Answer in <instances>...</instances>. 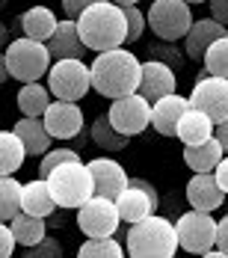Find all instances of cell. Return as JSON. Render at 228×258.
<instances>
[{
	"instance_id": "6da1fadb",
	"label": "cell",
	"mask_w": 228,
	"mask_h": 258,
	"mask_svg": "<svg viewBox=\"0 0 228 258\" xmlns=\"http://www.w3.org/2000/svg\"><path fill=\"white\" fill-rule=\"evenodd\" d=\"M139 69H142V59L136 53H130L127 48H116V51L95 53V62L89 66V75H92V86H95L98 95L122 98V95L136 92Z\"/></svg>"
},
{
	"instance_id": "7a4b0ae2",
	"label": "cell",
	"mask_w": 228,
	"mask_h": 258,
	"mask_svg": "<svg viewBox=\"0 0 228 258\" xmlns=\"http://www.w3.org/2000/svg\"><path fill=\"white\" fill-rule=\"evenodd\" d=\"M77 33H80L86 51L104 53V51L122 48L125 39H127L122 6H116V3H110V0L92 3L89 9L80 12V18H77Z\"/></svg>"
},
{
	"instance_id": "3957f363",
	"label": "cell",
	"mask_w": 228,
	"mask_h": 258,
	"mask_svg": "<svg viewBox=\"0 0 228 258\" xmlns=\"http://www.w3.org/2000/svg\"><path fill=\"white\" fill-rule=\"evenodd\" d=\"M125 252L127 258H175V223L160 217V214H151L139 223H130L125 237Z\"/></svg>"
},
{
	"instance_id": "277c9868",
	"label": "cell",
	"mask_w": 228,
	"mask_h": 258,
	"mask_svg": "<svg viewBox=\"0 0 228 258\" xmlns=\"http://www.w3.org/2000/svg\"><path fill=\"white\" fill-rule=\"evenodd\" d=\"M45 181L51 187V196H53V202H56V208H62V211H77L83 202H89L95 196L92 175H89V169H86L83 160L56 166V169H51V175Z\"/></svg>"
},
{
	"instance_id": "5b68a950",
	"label": "cell",
	"mask_w": 228,
	"mask_h": 258,
	"mask_svg": "<svg viewBox=\"0 0 228 258\" xmlns=\"http://www.w3.org/2000/svg\"><path fill=\"white\" fill-rule=\"evenodd\" d=\"M6 69H9V78L21 80V83H36V80L42 78V75H48V69H51L53 56L48 51V45L45 42H33V39H12L9 45H6Z\"/></svg>"
},
{
	"instance_id": "8992f818",
	"label": "cell",
	"mask_w": 228,
	"mask_h": 258,
	"mask_svg": "<svg viewBox=\"0 0 228 258\" xmlns=\"http://www.w3.org/2000/svg\"><path fill=\"white\" fill-rule=\"evenodd\" d=\"M48 89L56 101H80L92 89V75L83 59H53L48 69Z\"/></svg>"
},
{
	"instance_id": "52a82bcc",
	"label": "cell",
	"mask_w": 228,
	"mask_h": 258,
	"mask_svg": "<svg viewBox=\"0 0 228 258\" xmlns=\"http://www.w3.org/2000/svg\"><path fill=\"white\" fill-rule=\"evenodd\" d=\"M193 12L184 0H154L145 12V24L151 27V33L160 42H178L187 36V30L193 24Z\"/></svg>"
},
{
	"instance_id": "ba28073f",
	"label": "cell",
	"mask_w": 228,
	"mask_h": 258,
	"mask_svg": "<svg viewBox=\"0 0 228 258\" xmlns=\"http://www.w3.org/2000/svg\"><path fill=\"white\" fill-rule=\"evenodd\" d=\"M175 234H178V249L190 252V255H204L207 249L216 246V220L213 214L204 211H187L175 220Z\"/></svg>"
},
{
	"instance_id": "9c48e42d",
	"label": "cell",
	"mask_w": 228,
	"mask_h": 258,
	"mask_svg": "<svg viewBox=\"0 0 228 258\" xmlns=\"http://www.w3.org/2000/svg\"><path fill=\"white\" fill-rule=\"evenodd\" d=\"M107 119H110V125L119 131L122 137L130 140V137L148 131V125H151V101H145L139 92L113 98L110 110H107Z\"/></svg>"
},
{
	"instance_id": "30bf717a",
	"label": "cell",
	"mask_w": 228,
	"mask_h": 258,
	"mask_svg": "<svg viewBox=\"0 0 228 258\" xmlns=\"http://www.w3.org/2000/svg\"><path fill=\"white\" fill-rule=\"evenodd\" d=\"M119 208L113 199H104V196H92L89 202L77 208V226L86 237H113L119 232Z\"/></svg>"
},
{
	"instance_id": "8fae6325",
	"label": "cell",
	"mask_w": 228,
	"mask_h": 258,
	"mask_svg": "<svg viewBox=\"0 0 228 258\" xmlns=\"http://www.w3.org/2000/svg\"><path fill=\"white\" fill-rule=\"evenodd\" d=\"M113 202H116V208H119L122 223H139V220L157 214L160 196H157V190H154L145 178H130L127 187L113 199Z\"/></svg>"
},
{
	"instance_id": "7c38bea8",
	"label": "cell",
	"mask_w": 228,
	"mask_h": 258,
	"mask_svg": "<svg viewBox=\"0 0 228 258\" xmlns=\"http://www.w3.org/2000/svg\"><path fill=\"white\" fill-rule=\"evenodd\" d=\"M190 107L202 110L213 125H219L222 119H228V80L210 78V75L199 78L190 92Z\"/></svg>"
},
{
	"instance_id": "4fadbf2b",
	"label": "cell",
	"mask_w": 228,
	"mask_h": 258,
	"mask_svg": "<svg viewBox=\"0 0 228 258\" xmlns=\"http://www.w3.org/2000/svg\"><path fill=\"white\" fill-rule=\"evenodd\" d=\"M42 122L51 140H74L83 134V110L74 101H51Z\"/></svg>"
},
{
	"instance_id": "5bb4252c",
	"label": "cell",
	"mask_w": 228,
	"mask_h": 258,
	"mask_svg": "<svg viewBox=\"0 0 228 258\" xmlns=\"http://www.w3.org/2000/svg\"><path fill=\"white\" fill-rule=\"evenodd\" d=\"M175 89H178V75L169 66H163V62H157V59H145V62H142L136 92H139L145 101L154 104V101H160V98H166V95H172Z\"/></svg>"
},
{
	"instance_id": "9a60e30c",
	"label": "cell",
	"mask_w": 228,
	"mask_h": 258,
	"mask_svg": "<svg viewBox=\"0 0 228 258\" xmlns=\"http://www.w3.org/2000/svg\"><path fill=\"white\" fill-rule=\"evenodd\" d=\"M89 175H92V187H95V196H104V199H116L122 190L127 187V172L125 166L113 157H95L86 163Z\"/></svg>"
},
{
	"instance_id": "2e32d148",
	"label": "cell",
	"mask_w": 228,
	"mask_h": 258,
	"mask_svg": "<svg viewBox=\"0 0 228 258\" xmlns=\"http://www.w3.org/2000/svg\"><path fill=\"white\" fill-rule=\"evenodd\" d=\"M187 202H190L193 211H204V214H213L216 208H222L225 193L219 190L213 172H196L190 178V184H187Z\"/></svg>"
},
{
	"instance_id": "e0dca14e",
	"label": "cell",
	"mask_w": 228,
	"mask_h": 258,
	"mask_svg": "<svg viewBox=\"0 0 228 258\" xmlns=\"http://www.w3.org/2000/svg\"><path fill=\"white\" fill-rule=\"evenodd\" d=\"M190 110V98H184V95H166V98H160V101L151 104V128L157 134H163V137H175V128L178 122H181V116Z\"/></svg>"
},
{
	"instance_id": "ac0fdd59",
	"label": "cell",
	"mask_w": 228,
	"mask_h": 258,
	"mask_svg": "<svg viewBox=\"0 0 228 258\" xmlns=\"http://www.w3.org/2000/svg\"><path fill=\"white\" fill-rule=\"evenodd\" d=\"M228 36V30L222 24H216L213 18H199V21H193L190 30H187V36H184V51L190 59H202L204 51L216 42V39H222Z\"/></svg>"
},
{
	"instance_id": "d6986e66",
	"label": "cell",
	"mask_w": 228,
	"mask_h": 258,
	"mask_svg": "<svg viewBox=\"0 0 228 258\" xmlns=\"http://www.w3.org/2000/svg\"><path fill=\"white\" fill-rule=\"evenodd\" d=\"M48 51H51L53 59H80L86 53V45L77 33V21L65 18V21L56 24L53 36L48 39Z\"/></svg>"
},
{
	"instance_id": "ffe728a7",
	"label": "cell",
	"mask_w": 228,
	"mask_h": 258,
	"mask_svg": "<svg viewBox=\"0 0 228 258\" xmlns=\"http://www.w3.org/2000/svg\"><path fill=\"white\" fill-rule=\"evenodd\" d=\"M21 211L33 214V217H42V220H51L56 214V202H53L51 187L45 178H33L21 187Z\"/></svg>"
},
{
	"instance_id": "44dd1931",
	"label": "cell",
	"mask_w": 228,
	"mask_h": 258,
	"mask_svg": "<svg viewBox=\"0 0 228 258\" xmlns=\"http://www.w3.org/2000/svg\"><path fill=\"white\" fill-rule=\"evenodd\" d=\"M56 24H59V18L53 15L51 6H30L21 15V30H24L27 39H33V42H45L48 45V39L53 36Z\"/></svg>"
},
{
	"instance_id": "7402d4cb",
	"label": "cell",
	"mask_w": 228,
	"mask_h": 258,
	"mask_svg": "<svg viewBox=\"0 0 228 258\" xmlns=\"http://www.w3.org/2000/svg\"><path fill=\"white\" fill-rule=\"evenodd\" d=\"M175 137L184 143V146H199V143H204V140L213 137V122L204 116L202 110L190 107V110L181 116V122H178Z\"/></svg>"
},
{
	"instance_id": "603a6c76",
	"label": "cell",
	"mask_w": 228,
	"mask_h": 258,
	"mask_svg": "<svg viewBox=\"0 0 228 258\" xmlns=\"http://www.w3.org/2000/svg\"><path fill=\"white\" fill-rule=\"evenodd\" d=\"M15 137L24 143L27 155H45L48 149H51V134L45 128V122L42 119H30V116H21L18 122H15Z\"/></svg>"
},
{
	"instance_id": "cb8c5ba5",
	"label": "cell",
	"mask_w": 228,
	"mask_h": 258,
	"mask_svg": "<svg viewBox=\"0 0 228 258\" xmlns=\"http://www.w3.org/2000/svg\"><path fill=\"white\" fill-rule=\"evenodd\" d=\"M222 157H225V152H222V146L213 137L199 143V146H184V163L193 172H213Z\"/></svg>"
},
{
	"instance_id": "d4e9b609",
	"label": "cell",
	"mask_w": 228,
	"mask_h": 258,
	"mask_svg": "<svg viewBox=\"0 0 228 258\" xmlns=\"http://www.w3.org/2000/svg\"><path fill=\"white\" fill-rule=\"evenodd\" d=\"M9 232H12V237H15V243L27 249V246H36V243L48 234V220L18 211V214L9 220Z\"/></svg>"
},
{
	"instance_id": "484cf974",
	"label": "cell",
	"mask_w": 228,
	"mask_h": 258,
	"mask_svg": "<svg viewBox=\"0 0 228 258\" xmlns=\"http://www.w3.org/2000/svg\"><path fill=\"white\" fill-rule=\"evenodd\" d=\"M48 104H51V89L45 83H39V80L36 83H24L18 89V110H21V116L42 119L45 110H48Z\"/></svg>"
},
{
	"instance_id": "4316f807",
	"label": "cell",
	"mask_w": 228,
	"mask_h": 258,
	"mask_svg": "<svg viewBox=\"0 0 228 258\" xmlns=\"http://www.w3.org/2000/svg\"><path fill=\"white\" fill-rule=\"evenodd\" d=\"M27 160L24 143L15 137V131H0V175H15Z\"/></svg>"
},
{
	"instance_id": "83f0119b",
	"label": "cell",
	"mask_w": 228,
	"mask_h": 258,
	"mask_svg": "<svg viewBox=\"0 0 228 258\" xmlns=\"http://www.w3.org/2000/svg\"><path fill=\"white\" fill-rule=\"evenodd\" d=\"M89 131H92V134H89V137H92V143H95L98 149H104V152H122L127 143H130L127 137H122L119 131L110 125L107 113H104V116H98V119L92 122V128H89Z\"/></svg>"
},
{
	"instance_id": "f1b7e54d",
	"label": "cell",
	"mask_w": 228,
	"mask_h": 258,
	"mask_svg": "<svg viewBox=\"0 0 228 258\" xmlns=\"http://www.w3.org/2000/svg\"><path fill=\"white\" fill-rule=\"evenodd\" d=\"M21 181L12 175H0V223H9L21 211Z\"/></svg>"
},
{
	"instance_id": "f546056e",
	"label": "cell",
	"mask_w": 228,
	"mask_h": 258,
	"mask_svg": "<svg viewBox=\"0 0 228 258\" xmlns=\"http://www.w3.org/2000/svg\"><path fill=\"white\" fill-rule=\"evenodd\" d=\"M77 258H127V252L116 237H86Z\"/></svg>"
},
{
	"instance_id": "4dcf8cb0",
	"label": "cell",
	"mask_w": 228,
	"mask_h": 258,
	"mask_svg": "<svg viewBox=\"0 0 228 258\" xmlns=\"http://www.w3.org/2000/svg\"><path fill=\"white\" fill-rule=\"evenodd\" d=\"M202 66H204V72H207L210 78L228 80V36L216 39V42H213V45L204 51Z\"/></svg>"
},
{
	"instance_id": "1f68e13d",
	"label": "cell",
	"mask_w": 228,
	"mask_h": 258,
	"mask_svg": "<svg viewBox=\"0 0 228 258\" xmlns=\"http://www.w3.org/2000/svg\"><path fill=\"white\" fill-rule=\"evenodd\" d=\"M77 160H80V155L74 149H48L39 160V178H48L51 169L62 166V163H77Z\"/></svg>"
},
{
	"instance_id": "d6a6232c",
	"label": "cell",
	"mask_w": 228,
	"mask_h": 258,
	"mask_svg": "<svg viewBox=\"0 0 228 258\" xmlns=\"http://www.w3.org/2000/svg\"><path fill=\"white\" fill-rule=\"evenodd\" d=\"M148 56L157 59V62H163V66H169L172 72H178L184 66V53L175 48V42H154L148 48Z\"/></svg>"
},
{
	"instance_id": "836d02e7",
	"label": "cell",
	"mask_w": 228,
	"mask_h": 258,
	"mask_svg": "<svg viewBox=\"0 0 228 258\" xmlns=\"http://www.w3.org/2000/svg\"><path fill=\"white\" fill-rule=\"evenodd\" d=\"M122 15H125V30H127V39L125 45H133V42H139L142 39V33H145V15H142V9H136V6H122Z\"/></svg>"
},
{
	"instance_id": "e575fe53",
	"label": "cell",
	"mask_w": 228,
	"mask_h": 258,
	"mask_svg": "<svg viewBox=\"0 0 228 258\" xmlns=\"http://www.w3.org/2000/svg\"><path fill=\"white\" fill-rule=\"evenodd\" d=\"M24 258H62V243L56 237H48L45 234L36 246H27Z\"/></svg>"
},
{
	"instance_id": "d590c367",
	"label": "cell",
	"mask_w": 228,
	"mask_h": 258,
	"mask_svg": "<svg viewBox=\"0 0 228 258\" xmlns=\"http://www.w3.org/2000/svg\"><path fill=\"white\" fill-rule=\"evenodd\" d=\"M15 237L9 232V223H0V258H12L15 255Z\"/></svg>"
},
{
	"instance_id": "8d00e7d4",
	"label": "cell",
	"mask_w": 228,
	"mask_h": 258,
	"mask_svg": "<svg viewBox=\"0 0 228 258\" xmlns=\"http://www.w3.org/2000/svg\"><path fill=\"white\" fill-rule=\"evenodd\" d=\"M92 3H101V0H62V12H65L71 21H77V18H80V12H83V9H89Z\"/></svg>"
},
{
	"instance_id": "74e56055",
	"label": "cell",
	"mask_w": 228,
	"mask_h": 258,
	"mask_svg": "<svg viewBox=\"0 0 228 258\" xmlns=\"http://www.w3.org/2000/svg\"><path fill=\"white\" fill-rule=\"evenodd\" d=\"M210 3V18L216 24L228 27V0H207Z\"/></svg>"
},
{
	"instance_id": "f35d334b",
	"label": "cell",
	"mask_w": 228,
	"mask_h": 258,
	"mask_svg": "<svg viewBox=\"0 0 228 258\" xmlns=\"http://www.w3.org/2000/svg\"><path fill=\"white\" fill-rule=\"evenodd\" d=\"M216 249L228 255V214L222 220H216Z\"/></svg>"
},
{
	"instance_id": "ab89813d",
	"label": "cell",
	"mask_w": 228,
	"mask_h": 258,
	"mask_svg": "<svg viewBox=\"0 0 228 258\" xmlns=\"http://www.w3.org/2000/svg\"><path fill=\"white\" fill-rule=\"evenodd\" d=\"M213 178H216V184H219V190L228 196V155L216 163V169H213Z\"/></svg>"
},
{
	"instance_id": "60d3db41",
	"label": "cell",
	"mask_w": 228,
	"mask_h": 258,
	"mask_svg": "<svg viewBox=\"0 0 228 258\" xmlns=\"http://www.w3.org/2000/svg\"><path fill=\"white\" fill-rule=\"evenodd\" d=\"M213 140L222 146V152L228 155V119H222L219 125H213Z\"/></svg>"
},
{
	"instance_id": "b9f144b4",
	"label": "cell",
	"mask_w": 228,
	"mask_h": 258,
	"mask_svg": "<svg viewBox=\"0 0 228 258\" xmlns=\"http://www.w3.org/2000/svg\"><path fill=\"white\" fill-rule=\"evenodd\" d=\"M9 80V69H6V56L0 53V83H6Z\"/></svg>"
},
{
	"instance_id": "7bdbcfd3",
	"label": "cell",
	"mask_w": 228,
	"mask_h": 258,
	"mask_svg": "<svg viewBox=\"0 0 228 258\" xmlns=\"http://www.w3.org/2000/svg\"><path fill=\"white\" fill-rule=\"evenodd\" d=\"M6 42H9V30H6V24L0 21V48H3ZM0 53H3V51H0Z\"/></svg>"
},
{
	"instance_id": "ee69618b",
	"label": "cell",
	"mask_w": 228,
	"mask_h": 258,
	"mask_svg": "<svg viewBox=\"0 0 228 258\" xmlns=\"http://www.w3.org/2000/svg\"><path fill=\"white\" fill-rule=\"evenodd\" d=\"M199 258H228V255H225V252H219V249L213 246V249H207V252H204V255H199Z\"/></svg>"
},
{
	"instance_id": "f6af8a7d",
	"label": "cell",
	"mask_w": 228,
	"mask_h": 258,
	"mask_svg": "<svg viewBox=\"0 0 228 258\" xmlns=\"http://www.w3.org/2000/svg\"><path fill=\"white\" fill-rule=\"evenodd\" d=\"M110 3H116V6H136L139 0H110Z\"/></svg>"
},
{
	"instance_id": "bcb514c9",
	"label": "cell",
	"mask_w": 228,
	"mask_h": 258,
	"mask_svg": "<svg viewBox=\"0 0 228 258\" xmlns=\"http://www.w3.org/2000/svg\"><path fill=\"white\" fill-rule=\"evenodd\" d=\"M187 6H196V3H207V0H184Z\"/></svg>"
},
{
	"instance_id": "7dc6e473",
	"label": "cell",
	"mask_w": 228,
	"mask_h": 258,
	"mask_svg": "<svg viewBox=\"0 0 228 258\" xmlns=\"http://www.w3.org/2000/svg\"><path fill=\"white\" fill-rule=\"evenodd\" d=\"M222 205H228V196H225V202H222Z\"/></svg>"
},
{
	"instance_id": "c3c4849f",
	"label": "cell",
	"mask_w": 228,
	"mask_h": 258,
	"mask_svg": "<svg viewBox=\"0 0 228 258\" xmlns=\"http://www.w3.org/2000/svg\"><path fill=\"white\" fill-rule=\"evenodd\" d=\"M175 258H178V255H175Z\"/></svg>"
}]
</instances>
